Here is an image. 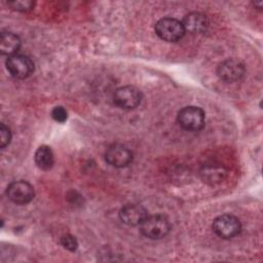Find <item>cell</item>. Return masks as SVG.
<instances>
[{"label": "cell", "instance_id": "13", "mask_svg": "<svg viewBox=\"0 0 263 263\" xmlns=\"http://www.w3.org/2000/svg\"><path fill=\"white\" fill-rule=\"evenodd\" d=\"M35 162L41 170L47 171L53 165V153L48 146H40L35 152Z\"/></svg>", "mask_w": 263, "mask_h": 263}, {"label": "cell", "instance_id": "8", "mask_svg": "<svg viewBox=\"0 0 263 263\" xmlns=\"http://www.w3.org/2000/svg\"><path fill=\"white\" fill-rule=\"evenodd\" d=\"M246 73L245 65L235 60L228 59L219 64L217 68V74L223 81L226 82H234L242 78Z\"/></svg>", "mask_w": 263, "mask_h": 263}, {"label": "cell", "instance_id": "16", "mask_svg": "<svg viewBox=\"0 0 263 263\" xmlns=\"http://www.w3.org/2000/svg\"><path fill=\"white\" fill-rule=\"evenodd\" d=\"M10 139H11L10 129L4 123H1V125H0V147L2 149L5 148L9 144Z\"/></svg>", "mask_w": 263, "mask_h": 263}, {"label": "cell", "instance_id": "10", "mask_svg": "<svg viewBox=\"0 0 263 263\" xmlns=\"http://www.w3.org/2000/svg\"><path fill=\"white\" fill-rule=\"evenodd\" d=\"M148 216L147 210L140 204H126L121 208L119 212L120 220L129 226L141 225Z\"/></svg>", "mask_w": 263, "mask_h": 263}, {"label": "cell", "instance_id": "2", "mask_svg": "<svg viewBox=\"0 0 263 263\" xmlns=\"http://www.w3.org/2000/svg\"><path fill=\"white\" fill-rule=\"evenodd\" d=\"M178 123L189 132H197L204 125V112L196 106H186L178 112Z\"/></svg>", "mask_w": 263, "mask_h": 263}, {"label": "cell", "instance_id": "9", "mask_svg": "<svg viewBox=\"0 0 263 263\" xmlns=\"http://www.w3.org/2000/svg\"><path fill=\"white\" fill-rule=\"evenodd\" d=\"M105 159L114 167H124L132 162L133 153L127 147L121 144H113L106 150Z\"/></svg>", "mask_w": 263, "mask_h": 263}, {"label": "cell", "instance_id": "11", "mask_svg": "<svg viewBox=\"0 0 263 263\" xmlns=\"http://www.w3.org/2000/svg\"><path fill=\"white\" fill-rule=\"evenodd\" d=\"M183 27L185 32L188 31L192 34L204 32L209 27V21L205 15L199 12H190L183 18Z\"/></svg>", "mask_w": 263, "mask_h": 263}, {"label": "cell", "instance_id": "7", "mask_svg": "<svg viewBox=\"0 0 263 263\" xmlns=\"http://www.w3.org/2000/svg\"><path fill=\"white\" fill-rule=\"evenodd\" d=\"M6 195L14 203L26 204L33 199L34 189L32 185L26 181H15L7 186Z\"/></svg>", "mask_w": 263, "mask_h": 263}, {"label": "cell", "instance_id": "17", "mask_svg": "<svg viewBox=\"0 0 263 263\" xmlns=\"http://www.w3.org/2000/svg\"><path fill=\"white\" fill-rule=\"evenodd\" d=\"M51 117L58 122H64L67 119V111L62 106H57L51 110Z\"/></svg>", "mask_w": 263, "mask_h": 263}, {"label": "cell", "instance_id": "15", "mask_svg": "<svg viewBox=\"0 0 263 263\" xmlns=\"http://www.w3.org/2000/svg\"><path fill=\"white\" fill-rule=\"evenodd\" d=\"M61 243L62 246L69 250V251H75L78 247V242H77V239L71 235V234H66V235H63L61 237Z\"/></svg>", "mask_w": 263, "mask_h": 263}, {"label": "cell", "instance_id": "5", "mask_svg": "<svg viewBox=\"0 0 263 263\" xmlns=\"http://www.w3.org/2000/svg\"><path fill=\"white\" fill-rule=\"evenodd\" d=\"M6 69L13 78L24 79L34 72V63L29 57L15 53L6 60Z\"/></svg>", "mask_w": 263, "mask_h": 263}, {"label": "cell", "instance_id": "6", "mask_svg": "<svg viewBox=\"0 0 263 263\" xmlns=\"http://www.w3.org/2000/svg\"><path fill=\"white\" fill-rule=\"evenodd\" d=\"M114 103L122 109L132 110L137 108L142 101V93L139 88L133 85H125L117 88L113 96Z\"/></svg>", "mask_w": 263, "mask_h": 263}, {"label": "cell", "instance_id": "4", "mask_svg": "<svg viewBox=\"0 0 263 263\" xmlns=\"http://www.w3.org/2000/svg\"><path fill=\"white\" fill-rule=\"evenodd\" d=\"M213 230L221 238L229 239L236 236L240 232L241 224L235 216L224 214L214 220Z\"/></svg>", "mask_w": 263, "mask_h": 263}, {"label": "cell", "instance_id": "3", "mask_svg": "<svg viewBox=\"0 0 263 263\" xmlns=\"http://www.w3.org/2000/svg\"><path fill=\"white\" fill-rule=\"evenodd\" d=\"M155 32L159 38L167 42H177L185 34L182 22L173 17H163L155 25Z\"/></svg>", "mask_w": 263, "mask_h": 263}, {"label": "cell", "instance_id": "12", "mask_svg": "<svg viewBox=\"0 0 263 263\" xmlns=\"http://www.w3.org/2000/svg\"><path fill=\"white\" fill-rule=\"evenodd\" d=\"M21 47V39L11 32H2L0 35V51L5 55L15 54Z\"/></svg>", "mask_w": 263, "mask_h": 263}, {"label": "cell", "instance_id": "1", "mask_svg": "<svg viewBox=\"0 0 263 263\" xmlns=\"http://www.w3.org/2000/svg\"><path fill=\"white\" fill-rule=\"evenodd\" d=\"M171 229L170 221L163 215L147 216L140 225L141 233L150 239H159L164 237Z\"/></svg>", "mask_w": 263, "mask_h": 263}, {"label": "cell", "instance_id": "14", "mask_svg": "<svg viewBox=\"0 0 263 263\" xmlns=\"http://www.w3.org/2000/svg\"><path fill=\"white\" fill-rule=\"evenodd\" d=\"M7 4L18 11H28L31 10L34 6V2L33 1H29V0H17V1H9L7 2Z\"/></svg>", "mask_w": 263, "mask_h": 263}]
</instances>
